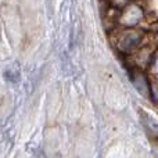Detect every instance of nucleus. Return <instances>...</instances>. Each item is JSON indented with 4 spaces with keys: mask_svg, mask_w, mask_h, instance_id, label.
Here are the masks:
<instances>
[{
    "mask_svg": "<svg viewBox=\"0 0 158 158\" xmlns=\"http://www.w3.org/2000/svg\"><path fill=\"white\" fill-rule=\"evenodd\" d=\"M132 81H133L136 89L139 90L143 96H146V97H148V96H150V86H148L147 79H146V77L142 74V72H135Z\"/></svg>",
    "mask_w": 158,
    "mask_h": 158,
    "instance_id": "nucleus-3",
    "label": "nucleus"
},
{
    "mask_svg": "<svg viewBox=\"0 0 158 158\" xmlns=\"http://www.w3.org/2000/svg\"><path fill=\"white\" fill-rule=\"evenodd\" d=\"M142 18V10L136 6H131L128 7L126 10H123V14H122V21L125 22V25L131 27V25H135L140 21Z\"/></svg>",
    "mask_w": 158,
    "mask_h": 158,
    "instance_id": "nucleus-2",
    "label": "nucleus"
},
{
    "mask_svg": "<svg viewBox=\"0 0 158 158\" xmlns=\"http://www.w3.org/2000/svg\"><path fill=\"white\" fill-rule=\"evenodd\" d=\"M142 40H143V33L140 32V31H137V29L125 31L119 38L118 49L121 50V53L129 54V53L135 52V50L140 46Z\"/></svg>",
    "mask_w": 158,
    "mask_h": 158,
    "instance_id": "nucleus-1",
    "label": "nucleus"
},
{
    "mask_svg": "<svg viewBox=\"0 0 158 158\" xmlns=\"http://www.w3.org/2000/svg\"><path fill=\"white\" fill-rule=\"evenodd\" d=\"M146 119H147L148 128H150L154 133H158V119H154V118H151L150 115H147V118H146Z\"/></svg>",
    "mask_w": 158,
    "mask_h": 158,
    "instance_id": "nucleus-4",
    "label": "nucleus"
},
{
    "mask_svg": "<svg viewBox=\"0 0 158 158\" xmlns=\"http://www.w3.org/2000/svg\"><path fill=\"white\" fill-rule=\"evenodd\" d=\"M153 69L156 71V74L158 75V56L154 58V63H153Z\"/></svg>",
    "mask_w": 158,
    "mask_h": 158,
    "instance_id": "nucleus-5",
    "label": "nucleus"
},
{
    "mask_svg": "<svg viewBox=\"0 0 158 158\" xmlns=\"http://www.w3.org/2000/svg\"><path fill=\"white\" fill-rule=\"evenodd\" d=\"M154 153H156V157H157V158H158V147H157V148H156V151H154Z\"/></svg>",
    "mask_w": 158,
    "mask_h": 158,
    "instance_id": "nucleus-6",
    "label": "nucleus"
}]
</instances>
